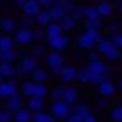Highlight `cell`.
Masks as SVG:
<instances>
[{
  "instance_id": "6da1fadb",
  "label": "cell",
  "mask_w": 122,
  "mask_h": 122,
  "mask_svg": "<svg viewBox=\"0 0 122 122\" xmlns=\"http://www.w3.org/2000/svg\"><path fill=\"white\" fill-rule=\"evenodd\" d=\"M20 92L22 95L27 99H32V97H38V99H45L47 95H50V88L47 84H40L34 83L32 79H25L20 84Z\"/></svg>"
},
{
  "instance_id": "7a4b0ae2",
  "label": "cell",
  "mask_w": 122,
  "mask_h": 122,
  "mask_svg": "<svg viewBox=\"0 0 122 122\" xmlns=\"http://www.w3.org/2000/svg\"><path fill=\"white\" fill-rule=\"evenodd\" d=\"M97 52L101 54V56L106 57V61H120V50H118V47L113 43V40L108 38V36H104L102 40H101L99 43H97Z\"/></svg>"
},
{
  "instance_id": "3957f363",
  "label": "cell",
  "mask_w": 122,
  "mask_h": 122,
  "mask_svg": "<svg viewBox=\"0 0 122 122\" xmlns=\"http://www.w3.org/2000/svg\"><path fill=\"white\" fill-rule=\"evenodd\" d=\"M16 68H18V77L30 79V76H32V74L40 68V66H38V59H36V57H32L30 54H29V56L25 54V56H22V59L18 61Z\"/></svg>"
},
{
  "instance_id": "277c9868",
  "label": "cell",
  "mask_w": 122,
  "mask_h": 122,
  "mask_svg": "<svg viewBox=\"0 0 122 122\" xmlns=\"http://www.w3.org/2000/svg\"><path fill=\"white\" fill-rule=\"evenodd\" d=\"M45 65L47 68H49V72L52 74V76H61V72H63V68H65V56L61 52H52V50H49V54L45 56Z\"/></svg>"
},
{
  "instance_id": "5b68a950",
  "label": "cell",
  "mask_w": 122,
  "mask_h": 122,
  "mask_svg": "<svg viewBox=\"0 0 122 122\" xmlns=\"http://www.w3.org/2000/svg\"><path fill=\"white\" fill-rule=\"evenodd\" d=\"M49 113H52V117L56 118V120H68V118L72 117V113H74V108L68 106L65 101H54V102L50 104Z\"/></svg>"
},
{
  "instance_id": "8992f818",
  "label": "cell",
  "mask_w": 122,
  "mask_h": 122,
  "mask_svg": "<svg viewBox=\"0 0 122 122\" xmlns=\"http://www.w3.org/2000/svg\"><path fill=\"white\" fill-rule=\"evenodd\" d=\"M86 70L90 76H95V77H108L110 79V65L102 59H97V61H88L86 63Z\"/></svg>"
},
{
  "instance_id": "52a82bcc",
  "label": "cell",
  "mask_w": 122,
  "mask_h": 122,
  "mask_svg": "<svg viewBox=\"0 0 122 122\" xmlns=\"http://www.w3.org/2000/svg\"><path fill=\"white\" fill-rule=\"evenodd\" d=\"M13 38H15V43L18 47H32L34 45V29H25V27H22V29H18L13 34Z\"/></svg>"
},
{
  "instance_id": "ba28073f",
  "label": "cell",
  "mask_w": 122,
  "mask_h": 122,
  "mask_svg": "<svg viewBox=\"0 0 122 122\" xmlns=\"http://www.w3.org/2000/svg\"><path fill=\"white\" fill-rule=\"evenodd\" d=\"M20 84L16 79H9V81H4V83L0 84V99H11V97L18 95V90H20Z\"/></svg>"
},
{
  "instance_id": "9c48e42d",
  "label": "cell",
  "mask_w": 122,
  "mask_h": 122,
  "mask_svg": "<svg viewBox=\"0 0 122 122\" xmlns=\"http://www.w3.org/2000/svg\"><path fill=\"white\" fill-rule=\"evenodd\" d=\"M68 43H70V38L66 34L57 36V38H52V40H47V47H49V50H52V52H61V54H63V50L68 47Z\"/></svg>"
},
{
  "instance_id": "30bf717a",
  "label": "cell",
  "mask_w": 122,
  "mask_h": 122,
  "mask_svg": "<svg viewBox=\"0 0 122 122\" xmlns=\"http://www.w3.org/2000/svg\"><path fill=\"white\" fill-rule=\"evenodd\" d=\"M41 4L38 0H25V5L22 9V15L23 16H29V18H36V16L41 13Z\"/></svg>"
},
{
  "instance_id": "8fae6325",
  "label": "cell",
  "mask_w": 122,
  "mask_h": 122,
  "mask_svg": "<svg viewBox=\"0 0 122 122\" xmlns=\"http://www.w3.org/2000/svg\"><path fill=\"white\" fill-rule=\"evenodd\" d=\"M97 92H99L101 97H106V99H110V97H113L115 93H117V83H113L111 79H106L102 84H99L97 86Z\"/></svg>"
},
{
  "instance_id": "7c38bea8",
  "label": "cell",
  "mask_w": 122,
  "mask_h": 122,
  "mask_svg": "<svg viewBox=\"0 0 122 122\" xmlns=\"http://www.w3.org/2000/svg\"><path fill=\"white\" fill-rule=\"evenodd\" d=\"M77 66L74 65H66L65 68H63V72H61V81H63V84L65 86H70V84L74 83V81H77Z\"/></svg>"
},
{
  "instance_id": "4fadbf2b",
  "label": "cell",
  "mask_w": 122,
  "mask_h": 122,
  "mask_svg": "<svg viewBox=\"0 0 122 122\" xmlns=\"http://www.w3.org/2000/svg\"><path fill=\"white\" fill-rule=\"evenodd\" d=\"M63 101H65L68 106H77L79 104V90L76 86H66L65 88V95H63Z\"/></svg>"
},
{
  "instance_id": "5bb4252c",
  "label": "cell",
  "mask_w": 122,
  "mask_h": 122,
  "mask_svg": "<svg viewBox=\"0 0 122 122\" xmlns=\"http://www.w3.org/2000/svg\"><path fill=\"white\" fill-rule=\"evenodd\" d=\"M77 47L83 50H88V52H93V49H97V43L86 34V32H81L77 36Z\"/></svg>"
},
{
  "instance_id": "9a60e30c",
  "label": "cell",
  "mask_w": 122,
  "mask_h": 122,
  "mask_svg": "<svg viewBox=\"0 0 122 122\" xmlns=\"http://www.w3.org/2000/svg\"><path fill=\"white\" fill-rule=\"evenodd\" d=\"M0 72H2V76H4L5 81L9 79H15L16 76H18V68H16L15 63H0Z\"/></svg>"
},
{
  "instance_id": "2e32d148",
  "label": "cell",
  "mask_w": 122,
  "mask_h": 122,
  "mask_svg": "<svg viewBox=\"0 0 122 122\" xmlns=\"http://www.w3.org/2000/svg\"><path fill=\"white\" fill-rule=\"evenodd\" d=\"M5 108H7L9 111H13V113H16L18 110L25 108V104H23V95H22V93H18V95L7 99V101H5Z\"/></svg>"
},
{
  "instance_id": "e0dca14e",
  "label": "cell",
  "mask_w": 122,
  "mask_h": 122,
  "mask_svg": "<svg viewBox=\"0 0 122 122\" xmlns=\"http://www.w3.org/2000/svg\"><path fill=\"white\" fill-rule=\"evenodd\" d=\"M97 5V9H99V15H101V18H111L113 16V13H115V5L111 4V2H108V0H104V2H99V4H95Z\"/></svg>"
},
{
  "instance_id": "ac0fdd59",
  "label": "cell",
  "mask_w": 122,
  "mask_h": 122,
  "mask_svg": "<svg viewBox=\"0 0 122 122\" xmlns=\"http://www.w3.org/2000/svg\"><path fill=\"white\" fill-rule=\"evenodd\" d=\"M27 110L30 113H41L45 110V99H38V97H32V99H27Z\"/></svg>"
},
{
  "instance_id": "d6986e66",
  "label": "cell",
  "mask_w": 122,
  "mask_h": 122,
  "mask_svg": "<svg viewBox=\"0 0 122 122\" xmlns=\"http://www.w3.org/2000/svg\"><path fill=\"white\" fill-rule=\"evenodd\" d=\"M0 30L4 32V34H9L11 36V32H16V20L15 18H9V16H5V18L0 20Z\"/></svg>"
},
{
  "instance_id": "ffe728a7",
  "label": "cell",
  "mask_w": 122,
  "mask_h": 122,
  "mask_svg": "<svg viewBox=\"0 0 122 122\" xmlns=\"http://www.w3.org/2000/svg\"><path fill=\"white\" fill-rule=\"evenodd\" d=\"M74 115H77V117L84 122L92 115V106L88 102H79L77 106H74Z\"/></svg>"
},
{
  "instance_id": "44dd1931",
  "label": "cell",
  "mask_w": 122,
  "mask_h": 122,
  "mask_svg": "<svg viewBox=\"0 0 122 122\" xmlns=\"http://www.w3.org/2000/svg\"><path fill=\"white\" fill-rule=\"evenodd\" d=\"M49 13H50V18H52V22H57V23H61L63 20L66 18V16H68V13H66L65 9L61 7V4H59V2H57V4L54 5V7L50 9Z\"/></svg>"
},
{
  "instance_id": "7402d4cb",
  "label": "cell",
  "mask_w": 122,
  "mask_h": 122,
  "mask_svg": "<svg viewBox=\"0 0 122 122\" xmlns=\"http://www.w3.org/2000/svg\"><path fill=\"white\" fill-rule=\"evenodd\" d=\"M30 79L34 81V83H40V84H47V81L50 79V72H49V68H38L32 76H30Z\"/></svg>"
},
{
  "instance_id": "603a6c76",
  "label": "cell",
  "mask_w": 122,
  "mask_h": 122,
  "mask_svg": "<svg viewBox=\"0 0 122 122\" xmlns=\"http://www.w3.org/2000/svg\"><path fill=\"white\" fill-rule=\"evenodd\" d=\"M0 56H2V61H4V63H16V61L22 59L23 54H20V50L15 47V49L7 50V52H2Z\"/></svg>"
},
{
  "instance_id": "cb8c5ba5",
  "label": "cell",
  "mask_w": 122,
  "mask_h": 122,
  "mask_svg": "<svg viewBox=\"0 0 122 122\" xmlns=\"http://www.w3.org/2000/svg\"><path fill=\"white\" fill-rule=\"evenodd\" d=\"M45 30H47V38H49V40L57 38V36H63V34H65V30H63V27H61V23H57V22H52Z\"/></svg>"
},
{
  "instance_id": "d4e9b609",
  "label": "cell",
  "mask_w": 122,
  "mask_h": 122,
  "mask_svg": "<svg viewBox=\"0 0 122 122\" xmlns=\"http://www.w3.org/2000/svg\"><path fill=\"white\" fill-rule=\"evenodd\" d=\"M15 45L16 43H15V38H13V36H9V34H2L0 36V54L15 49Z\"/></svg>"
},
{
  "instance_id": "484cf974",
  "label": "cell",
  "mask_w": 122,
  "mask_h": 122,
  "mask_svg": "<svg viewBox=\"0 0 122 122\" xmlns=\"http://www.w3.org/2000/svg\"><path fill=\"white\" fill-rule=\"evenodd\" d=\"M47 49H49V47H47V43H34V45H32V47H30V56H32V57H36V59H38V57H45L47 56V54H49V50H47Z\"/></svg>"
},
{
  "instance_id": "4316f807",
  "label": "cell",
  "mask_w": 122,
  "mask_h": 122,
  "mask_svg": "<svg viewBox=\"0 0 122 122\" xmlns=\"http://www.w3.org/2000/svg\"><path fill=\"white\" fill-rule=\"evenodd\" d=\"M15 122H32V113L27 110V106L15 113Z\"/></svg>"
},
{
  "instance_id": "83f0119b",
  "label": "cell",
  "mask_w": 122,
  "mask_h": 122,
  "mask_svg": "<svg viewBox=\"0 0 122 122\" xmlns=\"http://www.w3.org/2000/svg\"><path fill=\"white\" fill-rule=\"evenodd\" d=\"M97 20H102L99 15L97 5H86V18H84V22H97Z\"/></svg>"
},
{
  "instance_id": "f1b7e54d",
  "label": "cell",
  "mask_w": 122,
  "mask_h": 122,
  "mask_svg": "<svg viewBox=\"0 0 122 122\" xmlns=\"http://www.w3.org/2000/svg\"><path fill=\"white\" fill-rule=\"evenodd\" d=\"M108 118L111 122H122V104H115L113 108H110Z\"/></svg>"
},
{
  "instance_id": "f546056e",
  "label": "cell",
  "mask_w": 122,
  "mask_h": 122,
  "mask_svg": "<svg viewBox=\"0 0 122 122\" xmlns=\"http://www.w3.org/2000/svg\"><path fill=\"white\" fill-rule=\"evenodd\" d=\"M70 16H72V18L76 20V22H81V20H84V18H86V5H81V4H77L76 7L72 9Z\"/></svg>"
},
{
  "instance_id": "4dcf8cb0",
  "label": "cell",
  "mask_w": 122,
  "mask_h": 122,
  "mask_svg": "<svg viewBox=\"0 0 122 122\" xmlns=\"http://www.w3.org/2000/svg\"><path fill=\"white\" fill-rule=\"evenodd\" d=\"M104 29H106V32H108V38H113V36H117V34L122 32V30H120V22H117V20L110 22Z\"/></svg>"
},
{
  "instance_id": "1f68e13d",
  "label": "cell",
  "mask_w": 122,
  "mask_h": 122,
  "mask_svg": "<svg viewBox=\"0 0 122 122\" xmlns=\"http://www.w3.org/2000/svg\"><path fill=\"white\" fill-rule=\"evenodd\" d=\"M32 122H57V120L52 117V113L41 111V113H34L32 115Z\"/></svg>"
},
{
  "instance_id": "d6a6232c",
  "label": "cell",
  "mask_w": 122,
  "mask_h": 122,
  "mask_svg": "<svg viewBox=\"0 0 122 122\" xmlns=\"http://www.w3.org/2000/svg\"><path fill=\"white\" fill-rule=\"evenodd\" d=\"M65 84H59V86H54L50 88V97H52V102L54 101H63V95H65Z\"/></svg>"
},
{
  "instance_id": "836d02e7",
  "label": "cell",
  "mask_w": 122,
  "mask_h": 122,
  "mask_svg": "<svg viewBox=\"0 0 122 122\" xmlns=\"http://www.w3.org/2000/svg\"><path fill=\"white\" fill-rule=\"evenodd\" d=\"M77 23H79V22H76V20L68 15L63 22H61V27H63V30H66V32H72V30L77 29Z\"/></svg>"
},
{
  "instance_id": "e575fe53",
  "label": "cell",
  "mask_w": 122,
  "mask_h": 122,
  "mask_svg": "<svg viewBox=\"0 0 122 122\" xmlns=\"http://www.w3.org/2000/svg\"><path fill=\"white\" fill-rule=\"evenodd\" d=\"M88 81H90V74H88L86 66H81V68L77 70V83L79 84H88Z\"/></svg>"
},
{
  "instance_id": "d590c367",
  "label": "cell",
  "mask_w": 122,
  "mask_h": 122,
  "mask_svg": "<svg viewBox=\"0 0 122 122\" xmlns=\"http://www.w3.org/2000/svg\"><path fill=\"white\" fill-rule=\"evenodd\" d=\"M104 23H102V20H97V22H84V30H102L104 29Z\"/></svg>"
},
{
  "instance_id": "8d00e7d4",
  "label": "cell",
  "mask_w": 122,
  "mask_h": 122,
  "mask_svg": "<svg viewBox=\"0 0 122 122\" xmlns=\"http://www.w3.org/2000/svg\"><path fill=\"white\" fill-rule=\"evenodd\" d=\"M47 30L40 29V27H34V41L36 43H47Z\"/></svg>"
},
{
  "instance_id": "74e56055",
  "label": "cell",
  "mask_w": 122,
  "mask_h": 122,
  "mask_svg": "<svg viewBox=\"0 0 122 122\" xmlns=\"http://www.w3.org/2000/svg\"><path fill=\"white\" fill-rule=\"evenodd\" d=\"M0 122H15V113L9 111L7 108L0 110Z\"/></svg>"
},
{
  "instance_id": "f35d334b",
  "label": "cell",
  "mask_w": 122,
  "mask_h": 122,
  "mask_svg": "<svg viewBox=\"0 0 122 122\" xmlns=\"http://www.w3.org/2000/svg\"><path fill=\"white\" fill-rule=\"evenodd\" d=\"M95 106L99 108V110H106V108H110V99L97 95V99H95Z\"/></svg>"
},
{
  "instance_id": "ab89813d",
  "label": "cell",
  "mask_w": 122,
  "mask_h": 122,
  "mask_svg": "<svg viewBox=\"0 0 122 122\" xmlns=\"http://www.w3.org/2000/svg\"><path fill=\"white\" fill-rule=\"evenodd\" d=\"M59 4H61V7H63V9H65V11L66 13H68V15H70V13H72V9L74 7H76V2H68V0H59Z\"/></svg>"
},
{
  "instance_id": "60d3db41",
  "label": "cell",
  "mask_w": 122,
  "mask_h": 122,
  "mask_svg": "<svg viewBox=\"0 0 122 122\" xmlns=\"http://www.w3.org/2000/svg\"><path fill=\"white\" fill-rule=\"evenodd\" d=\"M111 40H113V43L118 47V50L122 52V32H120V34H117V36H113Z\"/></svg>"
},
{
  "instance_id": "b9f144b4",
  "label": "cell",
  "mask_w": 122,
  "mask_h": 122,
  "mask_svg": "<svg viewBox=\"0 0 122 122\" xmlns=\"http://www.w3.org/2000/svg\"><path fill=\"white\" fill-rule=\"evenodd\" d=\"M97 59H101V57H99V52H97V50H93V52L88 54V61H97Z\"/></svg>"
},
{
  "instance_id": "7bdbcfd3",
  "label": "cell",
  "mask_w": 122,
  "mask_h": 122,
  "mask_svg": "<svg viewBox=\"0 0 122 122\" xmlns=\"http://www.w3.org/2000/svg\"><path fill=\"white\" fill-rule=\"evenodd\" d=\"M13 5H15V7L23 9V5H25V0H15V2H13Z\"/></svg>"
},
{
  "instance_id": "ee69618b",
  "label": "cell",
  "mask_w": 122,
  "mask_h": 122,
  "mask_svg": "<svg viewBox=\"0 0 122 122\" xmlns=\"http://www.w3.org/2000/svg\"><path fill=\"white\" fill-rule=\"evenodd\" d=\"M65 122H83V120H81V118L77 117V115H74V113H72V117H70L68 120H65Z\"/></svg>"
},
{
  "instance_id": "f6af8a7d",
  "label": "cell",
  "mask_w": 122,
  "mask_h": 122,
  "mask_svg": "<svg viewBox=\"0 0 122 122\" xmlns=\"http://www.w3.org/2000/svg\"><path fill=\"white\" fill-rule=\"evenodd\" d=\"M84 122H97V117H95L93 113H92V115H90V117H88V118H86Z\"/></svg>"
},
{
  "instance_id": "bcb514c9",
  "label": "cell",
  "mask_w": 122,
  "mask_h": 122,
  "mask_svg": "<svg viewBox=\"0 0 122 122\" xmlns=\"http://www.w3.org/2000/svg\"><path fill=\"white\" fill-rule=\"evenodd\" d=\"M117 90L122 93V79H118V83H117Z\"/></svg>"
},
{
  "instance_id": "7dc6e473",
  "label": "cell",
  "mask_w": 122,
  "mask_h": 122,
  "mask_svg": "<svg viewBox=\"0 0 122 122\" xmlns=\"http://www.w3.org/2000/svg\"><path fill=\"white\" fill-rule=\"evenodd\" d=\"M118 13L122 15V2H118Z\"/></svg>"
},
{
  "instance_id": "c3c4849f",
  "label": "cell",
  "mask_w": 122,
  "mask_h": 122,
  "mask_svg": "<svg viewBox=\"0 0 122 122\" xmlns=\"http://www.w3.org/2000/svg\"><path fill=\"white\" fill-rule=\"evenodd\" d=\"M4 81H5V79H4V76H2V72H0V84L4 83Z\"/></svg>"
},
{
  "instance_id": "681fc988",
  "label": "cell",
  "mask_w": 122,
  "mask_h": 122,
  "mask_svg": "<svg viewBox=\"0 0 122 122\" xmlns=\"http://www.w3.org/2000/svg\"><path fill=\"white\" fill-rule=\"evenodd\" d=\"M120 63H122V54H120Z\"/></svg>"
},
{
  "instance_id": "f907efd6",
  "label": "cell",
  "mask_w": 122,
  "mask_h": 122,
  "mask_svg": "<svg viewBox=\"0 0 122 122\" xmlns=\"http://www.w3.org/2000/svg\"><path fill=\"white\" fill-rule=\"evenodd\" d=\"M0 63H2V56H0Z\"/></svg>"
}]
</instances>
